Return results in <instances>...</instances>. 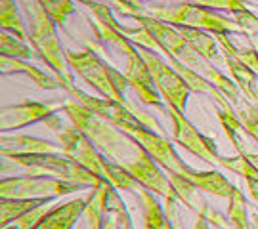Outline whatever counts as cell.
I'll use <instances>...</instances> for the list:
<instances>
[{
  "mask_svg": "<svg viewBox=\"0 0 258 229\" xmlns=\"http://www.w3.org/2000/svg\"><path fill=\"white\" fill-rule=\"evenodd\" d=\"M86 201L83 197H77L73 201L54 206L42 216V220L38 221L33 229H73V225L79 221V218L84 214Z\"/></svg>",
  "mask_w": 258,
  "mask_h": 229,
  "instance_id": "5bb4252c",
  "label": "cell"
},
{
  "mask_svg": "<svg viewBox=\"0 0 258 229\" xmlns=\"http://www.w3.org/2000/svg\"><path fill=\"white\" fill-rule=\"evenodd\" d=\"M231 19L237 23V27L241 29V33L247 37L249 44L254 48V52L258 54V16L250 8H245L241 12L231 14Z\"/></svg>",
  "mask_w": 258,
  "mask_h": 229,
  "instance_id": "4316f807",
  "label": "cell"
},
{
  "mask_svg": "<svg viewBox=\"0 0 258 229\" xmlns=\"http://www.w3.org/2000/svg\"><path fill=\"white\" fill-rule=\"evenodd\" d=\"M180 2L203 6L209 10H216V12H228V14H235V12L249 8V2L245 0H180Z\"/></svg>",
  "mask_w": 258,
  "mask_h": 229,
  "instance_id": "f1b7e54d",
  "label": "cell"
},
{
  "mask_svg": "<svg viewBox=\"0 0 258 229\" xmlns=\"http://www.w3.org/2000/svg\"><path fill=\"white\" fill-rule=\"evenodd\" d=\"M83 187L75 183L63 182L48 176H18V178H2L0 197L2 199H57Z\"/></svg>",
  "mask_w": 258,
  "mask_h": 229,
  "instance_id": "52a82bcc",
  "label": "cell"
},
{
  "mask_svg": "<svg viewBox=\"0 0 258 229\" xmlns=\"http://www.w3.org/2000/svg\"><path fill=\"white\" fill-rule=\"evenodd\" d=\"M130 136L134 137L140 145L148 151V155L165 170L166 174L185 176L189 172L191 166L185 165L184 159L174 151V145H172L163 134H159L155 130L146 128V126H140V128L134 130Z\"/></svg>",
  "mask_w": 258,
  "mask_h": 229,
  "instance_id": "9c48e42d",
  "label": "cell"
},
{
  "mask_svg": "<svg viewBox=\"0 0 258 229\" xmlns=\"http://www.w3.org/2000/svg\"><path fill=\"white\" fill-rule=\"evenodd\" d=\"M100 229H115V221H113L109 212L103 210V218H102V223H100Z\"/></svg>",
  "mask_w": 258,
  "mask_h": 229,
  "instance_id": "4dcf8cb0",
  "label": "cell"
},
{
  "mask_svg": "<svg viewBox=\"0 0 258 229\" xmlns=\"http://www.w3.org/2000/svg\"><path fill=\"white\" fill-rule=\"evenodd\" d=\"M46 212H48L46 204L35 206V208H31L29 212L21 214L18 220H14L12 223H8L6 227H2V229H33L38 221L42 220V216H44Z\"/></svg>",
  "mask_w": 258,
  "mask_h": 229,
  "instance_id": "f546056e",
  "label": "cell"
},
{
  "mask_svg": "<svg viewBox=\"0 0 258 229\" xmlns=\"http://www.w3.org/2000/svg\"><path fill=\"white\" fill-rule=\"evenodd\" d=\"M59 109L63 111L67 120L75 128L81 130L88 137V141L107 161L122 166L142 187H146L153 195H159L163 199H178L168 178L163 174L161 166L148 155V151L128 132L109 124L100 115H96L94 111L75 100L59 105Z\"/></svg>",
  "mask_w": 258,
  "mask_h": 229,
  "instance_id": "6da1fadb",
  "label": "cell"
},
{
  "mask_svg": "<svg viewBox=\"0 0 258 229\" xmlns=\"http://www.w3.org/2000/svg\"><path fill=\"white\" fill-rule=\"evenodd\" d=\"M140 54L148 65L153 84H155L157 92L161 94L163 101L170 107H176L178 111H184L185 103H187V96L191 90L182 79V74L178 73L170 63H166L165 57L155 50L140 48Z\"/></svg>",
  "mask_w": 258,
  "mask_h": 229,
  "instance_id": "8992f818",
  "label": "cell"
},
{
  "mask_svg": "<svg viewBox=\"0 0 258 229\" xmlns=\"http://www.w3.org/2000/svg\"><path fill=\"white\" fill-rule=\"evenodd\" d=\"M40 4L44 6V10L48 12V16L52 18V21L55 23V27L63 29L67 18L75 12L73 0H40Z\"/></svg>",
  "mask_w": 258,
  "mask_h": 229,
  "instance_id": "83f0119b",
  "label": "cell"
},
{
  "mask_svg": "<svg viewBox=\"0 0 258 229\" xmlns=\"http://www.w3.org/2000/svg\"><path fill=\"white\" fill-rule=\"evenodd\" d=\"M228 103L233 109V113L237 115V119L241 120V124L245 126V130L258 141V105H254L243 92L230 98Z\"/></svg>",
  "mask_w": 258,
  "mask_h": 229,
  "instance_id": "44dd1931",
  "label": "cell"
},
{
  "mask_svg": "<svg viewBox=\"0 0 258 229\" xmlns=\"http://www.w3.org/2000/svg\"><path fill=\"white\" fill-rule=\"evenodd\" d=\"M166 115L172 122L170 134H172L174 143L184 147L185 151H189L191 155H195L197 159L205 161V163H209V165L220 166L222 155L216 149V143L212 141L211 137L203 136L199 130L195 128L184 115V111H178L176 107L166 105Z\"/></svg>",
  "mask_w": 258,
  "mask_h": 229,
  "instance_id": "ba28073f",
  "label": "cell"
},
{
  "mask_svg": "<svg viewBox=\"0 0 258 229\" xmlns=\"http://www.w3.org/2000/svg\"><path fill=\"white\" fill-rule=\"evenodd\" d=\"M21 12V18L27 31V40L33 46V50L38 54V57L54 71L55 79L61 83L65 92H69L73 84V79L69 74V65L65 61L63 50L57 40L55 23L48 16L40 0H16Z\"/></svg>",
  "mask_w": 258,
  "mask_h": 229,
  "instance_id": "3957f363",
  "label": "cell"
},
{
  "mask_svg": "<svg viewBox=\"0 0 258 229\" xmlns=\"http://www.w3.org/2000/svg\"><path fill=\"white\" fill-rule=\"evenodd\" d=\"M10 159L14 165L21 166L29 176H46L50 174L52 178L63 180V182L75 183L79 187H86V189H96L100 187L105 180L94 172L86 170L84 166L79 163L71 161L69 157L57 155V153H42V155H12L4 157Z\"/></svg>",
  "mask_w": 258,
  "mask_h": 229,
  "instance_id": "5b68a950",
  "label": "cell"
},
{
  "mask_svg": "<svg viewBox=\"0 0 258 229\" xmlns=\"http://www.w3.org/2000/svg\"><path fill=\"white\" fill-rule=\"evenodd\" d=\"M247 159H249L252 165L256 166V170H258V151H256V153H250V155H247Z\"/></svg>",
  "mask_w": 258,
  "mask_h": 229,
  "instance_id": "1f68e13d",
  "label": "cell"
},
{
  "mask_svg": "<svg viewBox=\"0 0 258 229\" xmlns=\"http://www.w3.org/2000/svg\"><path fill=\"white\" fill-rule=\"evenodd\" d=\"M180 31V35L185 42L189 44V48H194L197 54L209 59V61H220L222 52L220 46L216 42V38L212 33L201 31V29H191V27H176Z\"/></svg>",
  "mask_w": 258,
  "mask_h": 229,
  "instance_id": "d6986e66",
  "label": "cell"
},
{
  "mask_svg": "<svg viewBox=\"0 0 258 229\" xmlns=\"http://www.w3.org/2000/svg\"><path fill=\"white\" fill-rule=\"evenodd\" d=\"M249 229H256L254 225H252V221H250V225H249Z\"/></svg>",
  "mask_w": 258,
  "mask_h": 229,
  "instance_id": "e575fe53",
  "label": "cell"
},
{
  "mask_svg": "<svg viewBox=\"0 0 258 229\" xmlns=\"http://www.w3.org/2000/svg\"><path fill=\"white\" fill-rule=\"evenodd\" d=\"M44 124L55 132L57 143H59V151L65 157H69L71 161L79 163V165L84 166L86 170L94 172L96 176H100L102 180L111 183L115 189H119V191H138V187H142L122 166L107 161L88 141V137L84 136L79 128H75L71 122L63 124L57 115H52L50 119L44 120Z\"/></svg>",
  "mask_w": 258,
  "mask_h": 229,
  "instance_id": "7a4b0ae2",
  "label": "cell"
},
{
  "mask_svg": "<svg viewBox=\"0 0 258 229\" xmlns=\"http://www.w3.org/2000/svg\"><path fill=\"white\" fill-rule=\"evenodd\" d=\"M144 18H155L174 27L201 29L212 35H243L231 18L222 16L216 10L195 6L180 0H140Z\"/></svg>",
  "mask_w": 258,
  "mask_h": 229,
  "instance_id": "277c9868",
  "label": "cell"
},
{
  "mask_svg": "<svg viewBox=\"0 0 258 229\" xmlns=\"http://www.w3.org/2000/svg\"><path fill=\"white\" fill-rule=\"evenodd\" d=\"M0 55H8V57H16V59H33L37 52L33 50V46H27V40L14 37L10 33L0 35Z\"/></svg>",
  "mask_w": 258,
  "mask_h": 229,
  "instance_id": "484cf974",
  "label": "cell"
},
{
  "mask_svg": "<svg viewBox=\"0 0 258 229\" xmlns=\"http://www.w3.org/2000/svg\"><path fill=\"white\" fill-rule=\"evenodd\" d=\"M138 197L142 201V212H144V225H151L155 229H165L166 227V218L163 206L157 202V199L153 197V193L146 189V187H138Z\"/></svg>",
  "mask_w": 258,
  "mask_h": 229,
  "instance_id": "cb8c5ba5",
  "label": "cell"
},
{
  "mask_svg": "<svg viewBox=\"0 0 258 229\" xmlns=\"http://www.w3.org/2000/svg\"><path fill=\"white\" fill-rule=\"evenodd\" d=\"M187 182H191L195 187H199L203 193L220 197V199H230L233 193V185H231L226 176H222L218 170H195L189 168V172L184 176Z\"/></svg>",
  "mask_w": 258,
  "mask_h": 229,
  "instance_id": "ac0fdd59",
  "label": "cell"
},
{
  "mask_svg": "<svg viewBox=\"0 0 258 229\" xmlns=\"http://www.w3.org/2000/svg\"><path fill=\"white\" fill-rule=\"evenodd\" d=\"M103 210L109 212L113 221H115V229H134L132 227V220H130V214L124 206V202L117 195V189L107 183L105 187V202H103Z\"/></svg>",
  "mask_w": 258,
  "mask_h": 229,
  "instance_id": "d4e9b609",
  "label": "cell"
},
{
  "mask_svg": "<svg viewBox=\"0 0 258 229\" xmlns=\"http://www.w3.org/2000/svg\"><path fill=\"white\" fill-rule=\"evenodd\" d=\"M220 52H222V61H224L228 73H230V79L237 84V88H239L254 105H258V90H256L258 77L250 71L247 65L241 63L230 50H226V48L220 46Z\"/></svg>",
  "mask_w": 258,
  "mask_h": 229,
  "instance_id": "9a60e30c",
  "label": "cell"
},
{
  "mask_svg": "<svg viewBox=\"0 0 258 229\" xmlns=\"http://www.w3.org/2000/svg\"><path fill=\"white\" fill-rule=\"evenodd\" d=\"M166 178H168V182L172 185V189L176 191L178 201L182 202L184 206H187L195 216L205 218L212 227L230 229L228 216L218 212L216 208H212L211 204L207 202V199L203 197V191H201L199 187H195L194 183L187 182L184 176H180V174H166Z\"/></svg>",
  "mask_w": 258,
  "mask_h": 229,
  "instance_id": "30bf717a",
  "label": "cell"
},
{
  "mask_svg": "<svg viewBox=\"0 0 258 229\" xmlns=\"http://www.w3.org/2000/svg\"><path fill=\"white\" fill-rule=\"evenodd\" d=\"M67 94H71L75 101L83 103L84 107H88V109L94 111L96 115H100V117H102L103 120H107L109 124H113V126H117V128H120V130H124V132H128V134H132L134 130H138L140 126H144V124H142L122 103H119V101L107 100V98H94V96H88L86 92L79 90L77 86H71Z\"/></svg>",
  "mask_w": 258,
  "mask_h": 229,
  "instance_id": "8fae6325",
  "label": "cell"
},
{
  "mask_svg": "<svg viewBox=\"0 0 258 229\" xmlns=\"http://www.w3.org/2000/svg\"><path fill=\"white\" fill-rule=\"evenodd\" d=\"M220 166L235 172V174L243 176V180L247 183V189H249L250 199L258 204V170L256 166L250 163L245 155H235V157H222Z\"/></svg>",
  "mask_w": 258,
  "mask_h": 229,
  "instance_id": "ffe728a7",
  "label": "cell"
},
{
  "mask_svg": "<svg viewBox=\"0 0 258 229\" xmlns=\"http://www.w3.org/2000/svg\"><path fill=\"white\" fill-rule=\"evenodd\" d=\"M0 27L4 33L27 40L25 23L21 18V12L16 6V0H0Z\"/></svg>",
  "mask_w": 258,
  "mask_h": 229,
  "instance_id": "7402d4cb",
  "label": "cell"
},
{
  "mask_svg": "<svg viewBox=\"0 0 258 229\" xmlns=\"http://www.w3.org/2000/svg\"><path fill=\"white\" fill-rule=\"evenodd\" d=\"M55 111H57L55 105L42 103V101H21V103H14V105H4L2 107V122H0L2 134L25 128L35 122H44L52 115H55Z\"/></svg>",
  "mask_w": 258,
  "mask_h": 229,
  "instance_id": "7c38bea8",
  "label": "cell"
},
{
  "mask_svg": "<svg viewBox=\"0 0 258 229\" xmlns=\"http://www.w3.org/2000/svg\"><path fill=\"white\" fill-rule=\"evenodd\" d=\"M216 117L220 120V126H222V130L226 132L230 143L235 147L237 155L247 157V155H250V153H256L258 141L245 130V126L241 124V120L237 119V115L233 113L231 107H228V109L216 107Z\"/></svg>",
  "mask_w": 258,
  "mask_h": 229,
  "instance_id": "4fadbf2b",
  "label": "cell"
},
{
  "mask_svg": "<svg viewBox=\"0 0 258 229\" xmlns=\"http://www.w3.org/2000/svg\"><path fill=\"white\" fill-rule=\"evenodd\" d=\"M0 67H2V74H27L29 79L42 90H57V88L63 90L61 83L55 77H50L42 69H37L35 65H29L25 59L0 55Z\"/></svg>",
  "mask_w": 258,
  "mask_h": 229,
  "instance_id": "2e32d148",
  "label": "cell"
},
{
  "mask_svg": "<svg viewBox=\"0 0 258 229\" xmlns=\"http://www.w3.org/2000/svg\"><path fill=\"white\" fill-rule=\"evenodd\" d=\"M250 221H252V225L258 229V214H252V216H250Z\"/></svg>",
  "mask_w": 258,
  "mask_h": 229,
  "instance_id": "d6a6232c",
  "label": "cell"
},
{
  "mask_svg": "<svg viewBox=\"0 0 258 229\" xmlns=\"http://www.w3.org/2000/svg\"><path fill=\"white\" fill-rule=\"evenodd\" d=\"M59 145H54L52 141L38 139L33 136H8L2 134V157L12 155H42V153H55Z\"/></svg>",
  "mask_w": 258,
  "mask_h": 229,
  "instance_id": "e0dca14e",
  "label": "cell"
},
{
  "mask_svg": "<svg viewBox=\"0 0 258 229\" xmlns=\"http://www.w3.org/2000/svg\"><path fill=\"white\" fill-rule=\"evenodd\" d=\"M144 229H155V227H151V225H144Z\"/></svg>",
  "mask_w": 258,
  "mask_h": 229,
  "instance_id": "836d02e7",
  "label": "cell"
},
{
  "mask_svg": "<svg viewBox=\"0 0 258 229\" xmlns=\"http://www.w3.org/2000/svg\"><path fill=\"white\" fill-rule=\"evenodd\" d=\"M52 197H46V199H2L0 202V216H2V227H6L8 223H12L14 220H18L21 214L29 212L35 206H40V204H50Z\"/></svg>",
  "mask_w": 258,
  "mask_h": 229,
  "instance_id": "603a6c76",
  "label": "cell"
}]
</instances>
